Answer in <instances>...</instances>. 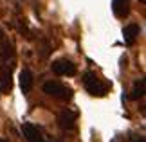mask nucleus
Masks as SVG:
<instances>
[{"label":"nucleus","instance_id":"obj_2","mask_svg":"<svg viewBox=\"0 0 146 142\" xmlns=\"http://www.w3.org/2000/svg\"><path fill=\"white\" fill-rule=\"evenodd\" d=\"M43 92L47 95H50V97H54V99H60V101L72 99V90L60 81H47L43 85Z\"/></svg>","mask_w":146,"mask_h":142},{"label":"nucleus","instance_id":"obj_1","mask_svg":"<svg viewBox=\"0 0 146 142\" xmlns=\"http://www.w3.org/2000/svg\"><path fill=\"white\" fill-rule=\"evenodd\" d=\"M83 83H85L87 92L90 95H94V97H103V95H106V92H108V88H110V85L103 83L94 72H87L85 77H83Z\"/></svg>","mask_w":146,"mask_h":142},{"label":"nucleus","instance_id":"obj_10","mask_svg":"<svg viewBox=\"0 0 146 142\" xmlns=\"http://www.w3.org/2000/svg\"><path fill=\"white\" fill-rule=\"evenodd\" d=\"M20 88L24 94H29L31 88H33V74L27 69L20 72Z\"/></svg>","mask_w":146,"mask_h":142},{"label":"nucleus","instance_id":"obj_11","mask_svg":"<svg viewBox=\"0 0 146 142\" xmlns=\"http://www.w3.org/2000/svg\"><path fill=\"white\" fill-rule=\"evenodd\" d=\"M144 87H146V81H144V79L135 81V85H133V88H132V94H130V99H133V101L141 99L143 95H144Z\"/></svg>","mask_w":146,"mask_h":142},{"label":"nucleus","instance_id":"obj_4","mask_svg":"<svg viewBox=\"0 0 146 142\" xmlns=\"http://www.w3.org/2000/svg\"><path fill=\"white\" fill-rule=\"evenodd\" d=\"M11 88H13V67L2 65L0 67V90L2 94H7L11 92Z\"/></svg>","mask_w":146,"mask_h":142},{"label":"nucleus","instance_id":"obj_8","mask_svg":"<svg viewBox=\"0 0 146 142\" xmlns=\"http://www.w3.org/2000/svg\"><path fill=\"white\" fill-rule=\"evenodd\" d=\"M112 9L117 18H125L130 13V0H112Z\"/></svg>","mask_w":146,"mask_h":142},{"label":"nucleus","instance_id":"obj_6","mask_svg":"<svg viewBox=\"0 0 146 142\" xmlns=\"http://www.w3.org/2000/svg\"><path fill=\"white\" fill-rule=\"evenodd\" d=\"M58 124H60V128H63V129H72V128H74V124H76V113L70 112V110L60 112Z\"/></svg>","mask_w":146,"mask_h":142},{"label":"nucleus","instance_id":"obj_12","mask_svg":"<svg viewBox=\"0 0 146 142\" xmlns=\"http://www.w3.org/2000/svg\"><path fill=\"white\" fill-rule=\"evenodd\" d=\"M133 142H146L144 137H139V139H133Z\"/></svg>","mask_w":146,"mask_h":142},{"label":"nucleus","instance_id":"obj_9","mask_svg":"<svg viewBox=\"0 0 146 142\" xmlns=\"http://www.w3.org/2000/svg\"><path fill=\"white\" fill-rule=\"evenodd\" d=\"M139 32H141L139 25H135V24L126 25L125 29H123V40H125V43L126 45H133V43H135V40L139 38Z\"/></svg>","mask_w":146,"mask_h":142},{"label":"nucleus","instance_id":"obj_13","mask_svg":"<svg viewBox=\"0 0 146 142\" xmlns=\"http://www.w3.org/2000/svg\"><path fill=\"white\" fill-rule=\"evenodd\" d=\"M0 142H7V140H4V139H0Z\"/></svg>","mask_w":146,"mask_h":142},{"label":"nucleus","instance_id":"obj_14","mask_svg":"<svg viewBox=\"0 0 146 142\" xmlns=\"http://www.w3.org/2000/svg\"><path fill=\"white\" fill-rule=\"evenodd\" d=\"M139 2H146V0H139Z\"/></svg>","mask_w":146,"mask_h":142},{"label":"nucleus","instance_id":"obj_3","mask_svg":"<svg viewBox=\"0 0 146 142\" xmlns=\"http://www.w3.org/2000/svg\"><path fill=\"white\" fill-rule=\"evenodd\" d=\"M50 69H52L54 74H58V76H74L76 70H78L76 65L70 59H56V61H52Z\"/></svg>","mask_w":146,"mask_h":142},{"label":"nucleus","instance_id":"obj_5","mask_svg":"<svg viewBox=\"0 0 146 142\" xmlns=\"http://www.w3.org/2000/svg\"><path fill=\"white\" fill-rule=\"evenodd\" d=\"M13 56H15L13 43H11V40L5 36L2 31H0V59L7 61L9 58H13Z\"/></svg>","mask_w":146,"mask_h":142},{"label":"nucleus","instance_id":"obj_7","mask_svg":"<svg viewBox=\"0 0 146 142\" xmlns=\"http://www.w3.org/2000/svg\"><path fill=\"white\" fill-rule=\"evenodd\" d=\"M22 131H24V137L29 142H45L42 131L36 126H33V124H24V126H22Z\"/></svg>","mask_w":146,"mask_h":142}]
</instances>
